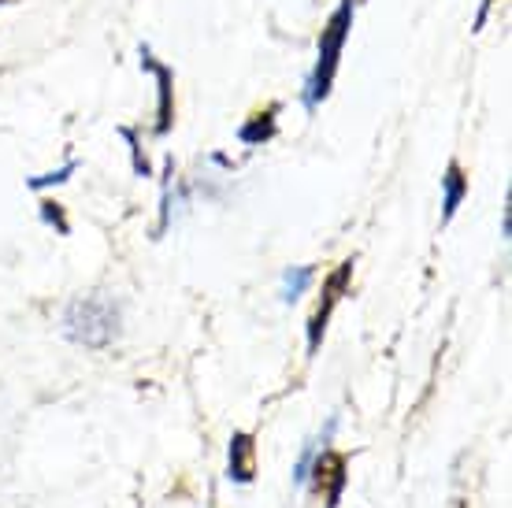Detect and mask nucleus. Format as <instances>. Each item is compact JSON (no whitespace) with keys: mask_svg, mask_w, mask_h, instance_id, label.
I'll list each match as a JSON object with an SVG mask.
<instances>
[{"mask_svg":"<svg viewBox=\"0 0 512 508\" xmlns=\"http://www.w3.org/2000/svg\"><path fill=\"white\" fill-rule=\"evenodd\" d=\"M64 327L78 345H93V349L108 345L119 334V305L104 293L78 297L75 305L67 308Z\"/></svg>","mask_w":512,"mask_h":508,"instance_id":"1","label":"nucleus"},{"mask_svg":"<svg viewBox=\"0 0 512 508\" xmlns=\"http://www.w3.org/2000/svg\"><path fill=\"white\" fill-rule=\"evenodd\" d=\"M349 26H353V0H342V8L331 15V23L323 26L320 60H316L312 82H308V104H320L323 97H327V89H331V82H334V71H338L342 45H346V38H349Z\"/></svg>","mask_w":512,"mask_h":508,"instance_id":"2","label":"nucleus"},{"mask_svg":"<svg viewBox=\"0 0 512 508\" xmlns=\"http://www.w3.org/2000/svg\"><path fill=\"white\" fill-rule=\"evenodd\" d=\"M349 279H353V260L338 264V271L323 282V297H320V305H316V312H312V323H308V353H316V349H320L323 331H327V319H331L334 305L342 301V293H346Z\"/></svg>","mask_w":512,"mask_h":508,"instance_id":"3","label":"nucleus"},{"mask_svg":"<svg viewBox=\"0 0 512 508\" xmlns=\"http://www.w3.org/2000/svg\"><path fill=\"white\" fill-rule=\"evenodd\" d=\"M312 475H316V490H327V508L338 505V497H342V490H346V457L342 453H331V449H323L320 457H316V468H312Z\"/></svg>","mask_w":512,"mask_h":508,"instance_id":"4","label":"nucleus"},{"mask_svg":"<svg viewBox=\"0 0 512 508\" xmlns=\"http://www.w3.org/2000/svg\"><path fill=\"white\" fill-rule=\"evenodd\" d=\"M256 475V445L253 434H234L231 438V479L234 483H253Z\"/></svg>","mask_w":512,"mask_h":508,"instance_id":"5","label":"nucleus"},{"mask_svg":"<svg viewBox=\"0 0 512 508\" xmlns=\"http://www.w3.org/2000/svg\"><path fill=\"white\" fill-rule=\"evenodd\" d=\"M442 186H446V201H442V219H453V212L461 208L464 193H468V178H464L461 164H449L446 178H442Z\"/></svg>","mask_w":512,"mask_h":508,"instance_id":"6","label":"nucleus"},{"mask_svg":"<svg viewBox=\"0 0 512 508\" xmlns=\"http://www.w3.org/2000/svg\"><path fill=\"white\" fill-rule=\"evenodd\" d=\"M145 64L153 67L156 78H160V130L171 127V71L167 67H156L153 60H145Z\"/></svg>","mask_w":512,"mask_h":508,"instance_id":"7","label":"nucleus"},{"mask_svg":"<svg viewBox=\"0 0 512 508\" xmlns=\"http://www.w3.org/2000/svg\"><path fill=\"white\" fill-rule=\"evenodd\" d=\"M271 115L275 112H268V115H256V123H249V127H242V141H264V138H271Z\"/></svg>","mask_w":512,"mask_h":508,"instance_id":"8","label":"nucleus"},{"mask_svg":"<svg viewBox=\"0 0 512 508\" xmlns=\"http://www.w3.org/2000/svg\"><path fill=\"white\" fill-rule=\"evenodd\" d=\"M308 279H312V267H297V275L294 271H290V275H286V301H297V293L305 290L308 286Z\"/></svg>","mask_w":512,"mask_h":508,"instance_id":"9","label":"nucleus"},{"mask_svg":"<svg viewBox=\"0 0 512 508\" xmlns=\"http://www.w3.org/2000/svg\"><path fill=\"white\" fill-rule=\"evenodd\" d=\"M41 208H45V219H52V223H56V227H60V230H67L64 216H60V204H52V201H45V204H41Z\"/></svg>","mask_w":512,"mask_h":508,"instance_id":"10","label":"nucleus"},{"mask_svg":"<svg viewBox=\"0 0 512 508\" xmlns=\"http://www.w3.org/2000/svg\"><path fill=\"white\" fill-rule=\"evenodd\" d=\"M0 4H12V0H0Z\"/></svg>","mask_w":512,"mask_h":508,"instance_id":"11","label":"nucleus"}]
</instances>
